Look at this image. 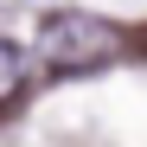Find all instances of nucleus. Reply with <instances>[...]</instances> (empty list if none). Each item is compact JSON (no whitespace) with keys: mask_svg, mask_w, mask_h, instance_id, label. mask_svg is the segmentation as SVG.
<instances>
[{"mask_svg":"<svg viewBox=\"0 0 147 147\" xmlns=\"http://www.w3.org/2000/svg\"><path fill=\"white\" fill-rule=\"evenodd\" d=\"M38 51L51 70H96V64H109L121 51V32L109 26V19H90V13H51L38 26Z\"/></svg>","mask_w":147,"mask_h":147,"instance_id":"obj_1","label":"nucleus"},{"mask_svg":"<svg viewBox=\"0 0 147 147\" xmlns=\"http://www.w3.org/2000/svg\"><path fill=\"white\" fill-rule=\"evenodd\" d=\"M19 83H26V51H19L13 38H0V109L19 96Z\"/></svg>","mask_w":147,"mask_h":147,"instance_id":"obj_2","label":"nucleus"}]
</instances>
